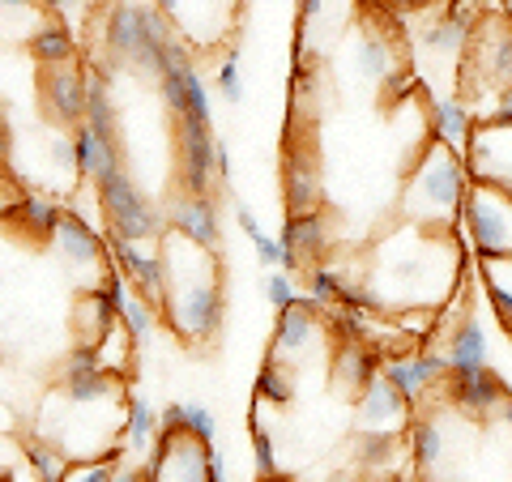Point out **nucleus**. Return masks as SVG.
I'll list each match as a JSON object with an SVG mask.
<instances>
[{
	"instance_id": "09e8293b",
	"label": "nucleus",
	"mask_w": 512,
	"mask_h": 482,
	"mask_svg": "<svg viewBox=\"0 0 512 482\" xmlns=\"http://www.w3.org/2000/svg\"><path fill=\"white\" fill-rule=\"evenodd\" d=\"M218 180H222V188H231V150H227V141H218Z\"/></svg>"
},
{
	"instance_id": "5701e85b",
	"label": "nucleus",
	"mask_w": 512,
	"mask_h": 482,
	"mask_svg": "<svg viewBox=\"0 0 512 482\" xmlns=\"http://www.w3.org/2000/svg\"><path fill=\"white\" fill-rule=\"evenodd\" d=\"M26 52L39 60V69H56V64H77V43L60 22H43L30 30Z\"/></svg>"
},
{
	"instance_id": "ea45409f",
	"label": "nucleus",
	"mask_w": 512,
	"mask_h": 482,
	"mask_svg": "<svg viewBox=\"0 0 512 482\" xmlns=\"http://www.w3.org/2000/svg\"><path fill=\"white\" fill-rule=\"evenodd\" d=\"M184 431H192V436L205 440V444H214V436H218V419L201 406V401H184Z\"/></svg>"
},
{
	"instance_id": "5fc2aeb1",
	"label": "nucleus",
	"mask_w": 512,
	"mask_h": 482,
	"mask_svg": "<svg viewBox=\"0 0 512 482\" xmlns=\"http://www.w3.org/2000/svg\"><path fill=\"white\" fill-rule=\"evenodd\" d=\"M402 9H423V5H436V0H397Z\"/></svg>"
},
{
	"instance_id": "864d4df0",
	"label": "nucleus",
	"mask_w": 512,
	"mask_h": 482,
	"mask_svg": "<svg viewBox=\"0 0 512 482\" xmlns=\"http://www.w3.org/2000/svg\"><path fill=\"white\" fill-rule=\"evenodd\" d=\"M320 482H355V474H346V470H338V474H325Z\"/></svg>"
},
{
	"instance_id": "49530a36",
	"label": "nucleus",
	"mask_w": 512,
	"mask_h": 482,
	"mask_svg": "<svg viewBox=\"0 0 512 482\" xmlns=\"http://www.w3.org/2000/svg\"><path fill=\"white\" fill-rule=\"evenodd\" d=\"M231 210H235V227L244 231L248 239H261V235H265V231H261V222H256V214L248 210V205H231Z\"/></svg>"
},
{
	"instance_id": "20e7f679",
	"label": "nucleus",
	"mask_w": 512,
	"mask_h": 482,
	"mask_svg": "<svg viewBox=\"0 0 512 482\" xmlns=\"http://www.w3.org/2000/svg\"><path fill=\"white\" fill-rule=\"evenodd\" d=\"M146 474L150 482H227V465L214 453V444L197 440L192 431L158 427Z\"/></svg>"
},
{
	"instance_id": "b1692460",
	"label": "nucleus",
	"mask_w": 512,
	"mask_h": 482,
	"mask_svg": "<svg viewBox=\"0 0 512 482\" xmlns=\"http://www.w3.org/2000/svg\"><path fill=\"white\" fill-rule=\"evenodd\" d=\"M9 214L18 218V231L30 235V239H52L60 218H64L60 205L52 197H43V192H26V197H18V205H13Z\"/></svg>"
},
{
	"instance_id": "cd10ccee",
	"label": "nucleus",
	"mask_w": 512,
	"mask_h": 482,
	"mask_svg": "<svg viewBox=\"0 0 512 482\" xmlns=\"http://www.w3.org/2000/svg\"><path fill=\"white\" fill-rule=\"evenodd\" d=\"M410 457L423 474H436L444 461V431L436 419H414L410 423Z\"/></svg>"
},
{
	"instance_id": "f03ea898",
	"label": "nucleus",
	"mask_w": 512,
	"mask_h": 482,
	"mask_svg": "<svg viewBox=\"0 0 512 482\" xmlns=\"http://www.w3.org/2000/svg\"><path fill=\"white\" fill-rule=\"evenodd\" d=\"M474 184L470 163L461 158V150L444 146V141H427L419 163L410 171V192H406V214L436 227V222H453L461 214V201Z\"/></svg>"
},
{
	"instance_id": "f704fd0d",
	"label": "nucleus",
	"mask_w": 512,
	"mask_h": 482,
	"mask_svg": "<svg viewBox=\"0 0 512 482\" xmlns=\"http://www.w3.org/2000/svg\"><path fill=\"white\" fill-rule=\"evenodd\" d=\"M308 286H312V295L320 299V303H329V308H346V278L342 273H333V269H325V265H312L308 269Z\"/></svg>"
},
{
	"instance_id": "603ef678",
	"label": "nucleus",
	"mask_w": 512,
	"mask_h": 482,
	"mask_svg": "<svg viewBox=\"0 0 512 482\" xmlns=\"http://www.w3.org/2000/svg\"><path fill=\"white\" fill-rule=\"evenodd\" d=\"M500 419H504V427L512 431V397H508V401H504V406H500Z\"/></svg>"
},
{
	"instance_id": "4468645a",
	"label": "nucleus",
	"mask_w": 512,
	"mask_h": 482,
	"mask_svg": "<svg viewBox=\"0 0 512 482\" xmlns=\"http://www.w3.org/2000/svg\"><path fill=\"white\" fill-rule=\"evenodd\" d=\"M167 222L171 231L188 235L192 244H205V248H218L222 239V222H218V205L214 197H201V192H175L171 205H167Z\"/></svg>"
},
{
	"instance_id": "473e14b6",
	"label": "nucleus",
	"mask_w": 512,
	"mask_h": 482,
	"mask_svg": "<svg viewBox=\"0 0 512 482\" xmlns=\"http://www.w3.org/2000/svg\"><path fill=\"white\" fill-rule=\"evenodd\" d=\"M133 342L137 337L124 329V320H116V325H111L99 342H94V350H99V363L107 367L111 376H120L124 372V363H128V355H133Z\"/></svg>"
},
{
	"instance_id": "58836bf2",
	"label": "nucleus",
	"mask_w": 512,
	"mask_h": 482,
	"mask_svg": "<svg viewBox=\"0 0 512 482\" xmlns=\"http://www.w3.org/2000/svg\"><path fill=\"white\" fill-rule=\"evenodd\" d=\"M116 470H120V465L99 453L90 461H73V470H69V478H64V482H111V478H116Z\"/></svg>"
},
{
	"instance_id": "9d476101",
	"label": "nucleus",
	"mask_w": 512,
	"mask_h": 482,
	"mask_svg": "<svg viewBox=\"0 0 512 482\" xmlns=\"http://www.w3.org/2000/svg\"><path fill=\"white\" fill-rule=\"evenodd\" d=\"M39 94H43L47 116L56 124L77 128L86 120V64H56V69H43Z\"/></svg>"
},
{
	"instance_id": "ddd939ff",
	"label": "nucleus",
	"mask_w": 512,
	"mask_h": 482,
	"mask_svg": "<svg viewBox=\"0 0 512 482\" xmlns=\"http://www.w3.org/2000/svg\"><path fill=\"white\" fill-rule=\"evenodd\" d=\"M235 5L239 0H180L171 22L188 43H222V35L231 30Z\"/></svg>"
},
{
	"instance_id": "a18cd8bd",
	"label": "nucleus",
	"mask_w": 512,
	"mask_h": 482,
	"mask_svg": "<svg viewBox=\"0 0 512 482\" xmlns=\"http://www.w3.org/2000/svg\"><path fill=\"white\" fill-rule=\"evenodd\" d=\"M410 90H414V73L402 69V73H389V77H384V94H389L393 103H402Z\"/></svg>"
},
{
	"instance_id": "37998d69",
	"label": "nucleus",
	"mask_w": 512,
	"mask_h": 482,
	"mask_svg": "<svg viewBox=\"0 0 512 482\" xmlns=\"http://www.w3.org/2000/svg\"><path fill=\"white\" fill-rule=\"evenodd\" d=\"M252 248H256V256H261V265H269V269L286 265V248H282V239L261 235V239H252Z\"/></svg>"
},
{
	"instance_id": "6ab92c4d",
	"label": "nucleus",
	"mask_w": 512,
	"mask_h": 482,
	"mask_svg": "<svg viewBox=\"0 0 512 482\" xmlns=\"http://www.w3.org/2000/svg\"><path fill=\"white\" fill-rule=\"evenodd\" d=\"M448 397H453L457 410L466 414H487V410H500L504 401L512 397L508 384L500 380V372H491V367H483V372H448Z\"/></svg>"
},
{
	"instance_id": "4c0bfd02",
	"label": "nucleus",
	"mask_w": 512,
	"mask_h": 482,
	"mask_svg": "<svg viewBox=\"0 0 512 482\" xmlns=\"http://www.w3.org/2000/svg\"><path fill=\"white\" fill-rule=\"evenodd\" d=\"M154 316H158V308H150V303L141 299V295H133V299H128V308H124V316H120V320H124V329L133 333L137 342H146L150 329H154Z\"/></svg>"
},
{
	"instance_id": "f257e3e1",
	"label": "nucleus",
	"mask_w": 512,
	"mask_h": 482,
	"mask_svg": "<svg viewBox=\"0 0 512 482\" xmlns=\"http://www.w3.org/2000/svg\"><path fill=\"white\" fill-rule=\"evenodd\" d=\"M163 248V244H158ZM218 248L197 244L192 248V265H180V256L163 248V261L171 273V299H167V325L180 342L210 346L222 329V312H227V295H222V269Z\"/></svg>"
},
{
	"instance_id": "a19ab883",
	"label": "nucleus",
	"mask_w": 512,
	"mask_h": 482,
	"mask_svg": "<svg viewBox=\"0 0 512 482\" xmlns=\"http://www.w3.org/2000/svg\"><path fill=\"white\" fill-rule=\"evenodd\" d=\"M252 457H256V478H278V457H274V440L265 427H252Z\"/></svg>"
},
{
	"instance_id": "a878e982",
	"label": "nucleus",
	"mask_w": 512,
	"mask_h": 482,
	"mask_svg": "<svg viewBox=\"0 0 512 482\" xmlns=\"http://www.w3.org/2000/svg\"><path fill=\"white\" fill-rule=\"evenodd\" d=\"M73 146H77V171H82L86 180H99L107 167L120 163V146H107L86 120L73 128Z\"/></svg>"
},
{
	"instance_id": "4d7b16f0",
	"label": "nucleus",
	"mask_w": 512,
	"mask_h": 482,
	"mask_svg": "<svg viewBox=\"0 0 512 482\" xmlns=\"http://www.w3.org/2000/svg\"><path fill=\"white\" fill-rule=\"evenodd\" d=\"M500 5H504V18L512 22V0H500Z\"/></svg>"
},
{
	"instance_id": "6e6d98bb",
	"label": "nucleus",
	"mask_w": 512,
	"mask_h": 482,
	"mask_svg": "<svg viewBox=\"0 0 512 482\" xmlns=\"http://www.w3.org/2000/svg\"><path fill=\"white\" fill-rule=\"evenodd\" d=\"M154 5H158V9H163V13H167V18H171V13H175V5H180V0H154Z\"/></svg>"
},
{
	"instance_id": "1a4fd4ad",
	"label": "nucleus",
	"mask_w": 512,
	"mask_h": 482,
	"mask_svg": "<svg viewBox=\"0 0 512 482\" xmlns=\"http://www.w3.org/2000/svg\"><path fill=\"white\" fill-rule=\"evenodd\" d=\"M103 56L107 73L116 77L120 69L133 73L141 56V5L133 0H111L103 13Z\"/></svg>"
},
{
	"instance_id": "f8f14e48",
	"label": "nucleus",
	"mask_w": 512,
	"mask_h": 482,
	"mask_svg": "<svg viewBox=\"0 0 512 482\" xmlns=\"http://www.w3.org/2000/svg\"><path fill=\"white\" fill-rule=\"evenodd\" d=\"M355 410H359L355 419H359L363 431H402V427L410 423L406 414H410L414 406H410L402 393H397V384L380 372V376L355 397Z\"/></svg>"
},
{
	"instance_id": "e433bc0d",
	"label": "nucleus",
	"mask_w": 512,
	"mask_h": 482,
	"mask_svg": "<svg viewBox=\"0 0 512 482\" xmlns=\"http://www.w3.org/2000/svg\"><path fill=\"white\" fill-rule=\"evenodd\" d=\"M184 116H197V120H210L214 124V107H210V90H205L201 73L197 69H184Z\"/></svg>"
},
{
	"instance_id": "bb28decb",
	"label": "nucleus",
	"mask_w": 512,
	"mask_h": 482,
	"mask_svg": "<svg viewBox=\"0 0 512 482\" xmlns=\"http://www.w3.org/2000/svg\"><path fill=\"white\" fill-rule=\"evenodd\" d=\"M483 261V286H487V299L495 316L504 320L512 329V252H500V256H478Z\"/></svg>"
},
{
	"instance_id": "393cba45",
	"label": "nucleus",
	"mask_w": 512,
	"mask_h": 482,
	"mask_svg": "<svg viewBox=\"0 0 512 482\" xmlns=\"http://www.w3.org/2000/svg\"><path fill=\"white\" fill-rule=\"evenodd\" d=\"M397 457H402V444H397V431H363L355 436V465L363 474H384L393 470Z\"/></svg>"
},
{
	"instance_id": "2eb2a0df",
	"label": "nucleus",
	"mask_w": 512,
	"mask_h": 482,
	"mask_svg": "<svg viewBox=\"0 0 512 482\" xmlns=\"http://www.w3.org/2000/svg\"><path fill=\"white\" fill-rule=\"evenodd\" d=\"M474 73H483V82L495 86V90H504L512 86V22L500 26V22H483L474 30Z\"/></svg>"
},
{
	"instance_id": "2f4dec72",
	"label": "nucleus",
	"mask_w": 512,
	"mask_h": 482,
	"mask_svg": "<svg viewBox=\"0 0 512 482\" xmlns=\"http://www.w3.org/2000/svg\"><path fill=\"white\" fill-rule=\"evenodd\" d=\"M355 69L367 82H384L393 73V47L380 35H359L355 39Z\"/></svg>"
},
{
	"instance_id": "c85d7f7f",
	"label": "nucleus",
	"mask_w": 512,
	"mask_h": 482,
	"mask_svg": "<svg viewBox=\"0 0 512 482\" xmlns=\"http://www.w3.org/2000/svg\"><path fill=\"white\" fill-rule=\"evenodd\" d=\"M22 457H26V465L35 470L43 482H64L69 478V470H73V457L64 453L60 444H52V440H26V448H22Z\"/></svg>"
},
{
	"instance_id": "de8ad7c7",
	"label": "nucleus",
	"mask_w": 512,
	"mask_h": 482,
	"mask_svg": "<svg viewBox=\"0 0 512 482\" xmlns=\"http://www.w3.org/2000/svg\"><path fill=\"white\" fill-rule=\"evenodd\" d=\"M316 18H325V0H299V30H308Z\"/></svg>"
},
{
	"instance_id": "7ed1b4c3",
	"label": "nucleus",
	"mask_w": 512,
	"mask_h": 482,
	"mask_svg": "<svg viewBox=\"0 0 512 482\" xmlns=\"http://www.w3.org/2000/svg\"><path fill=\"white\" fill-rule=\"evenodd\" d=\"M94 192H99L111 239H137L141 244V239H163L171 231L167 210H158L146 192L133 184V175L124 171V163L107 167L99 180H94Z\"/></svg>"
},
{
	"instance_id": "4be33fe9",
	"label": "nucleus",
	"mask_w": 512,
	"mask_h": 482,
	"mask_svg": "<svg viewBox=\"0 0 512 482\" xmlns=\"http://www.w3.org/2000/svg\"><path fill=\"white\" fill-rule=\"evenodd\" d=\"M431 133H436L444 146H453V150L466 154L470 141H474L470 103L466 99H440V103H431Z\"/></svg>"
},
{
	"instance_id": "f3484780",
	"label": "nucleus",
	"mask_w": 512,
	"mask_h": 482,
	"mask_svg": "<svg viewBox=\"0 0 512 482\" xmlns=\"http://www.w3.org/2000/svg\"><path fill=\"white\" fill-rule=\"evenodd\" d=\"M380 372H384V350L363 342V337H342L338 350H333V380H338L350 397H359Z\"/></svg>"
},
{
	"instance_id": "423d86ee",
	"label": "nucleus",
	"mask_w": 512,
	"mask_h": 482,
	"mask_svg": "<svg viewBox=\"0 0 512 482\" xmlns=\"http://www.w3.org/2000/svg\"><path fill=\"white\" fill-rule=\"evenodd\" d=\"M175 146H180V188L210 197L218 180V137L210 120L180 116L175 120Z\"/></svg>"
},
{
	"instance_id": "72a5a7b5",
	"label": "nucleus",
	"mask_w": 512,
	"mask_h": 482,
	"mask_svg": "<svg viewBox=\"0 0 512 482\" xmlns=\"http://www.w3.org/2000/svg\"><path fill=\"white\" fill-rule=\"evenodd\" d=\"M124 440L133 444V448H146L154 436H158V414L150 410V401L146 397H128V406H124Z\"/></svg>"
},
{
	"instance_id": "79ce46f5",
	"label": "nucleus",
	"mask_w": 512,
	"mask_h": 482,
	"mask_svg": "<svg viewBox=\"0 0 512 482\" xmlns=\"http://www.w3.org/2000/svg\"><path fill=\"white\" fill-rule=\"evenodd\" d=\"M265 299L274 303L278 312H282V308H291V303L299 299V295H295V282H291V273H278V269L269 273V278H265Z\"/></svg>"
},
{
	"instance_id": "c756f323",
	"label": "nucleus",
	"mask_w": 512,
	"mask_h": 482,
	"mask_svg": "<svg viewBox=\"0 0 512 482\" xmlns=\"http://www.w3.org/2000/svg\"><path fill=\"white\" fill-rule=\"evenodd\" d=\"M423 43H427V52H436V56H461V52H466V47L474 43V26L461 22V18H453V13H444L440 22L427 26Z\"/></svg>"
},
{
	"instance_id": "7c9ffc66",
	"label": "nucleus",
	"mask_w": 512,
	"mask_h": 482,
	"mask_svg": "<svg viewBox=\"0 0 512 482\" xmlns=\"http://www.w3.org/2000/svg\"><path fill=\"white\" fill-rule=\"evenodd\" d=\"M256 401H269V406H291V401H295L291 363H282V359H274V355H265L261 372H256Z\"/></svg>"
},
{
	"instance_id": "aec40b11",
	"label": "nucleus",
	"mask_w": 512,
	"mask_h": 482,
	"mask_svg": "<svg viewBox=\"0 0 512 482\" xmlns=\"http://www.w3.org/2000/svg\"><path fill=\"white\" fill-rule=\"evenodd\" d=\"M444 355H448V367H453V372H483L487 367V329L474 312L461 316L453 325Z\"/></svg>"
},
{
	"instance_id": "c9c22d12",
	"label": "nucleus",
	"mask_w": 512,
	"mask_h": 482,
	"mask_svg": "<svg viewBox=\"0 0 512 482\" xmlns=\"http://www.w3.org/2000/svg\"><path fill=\"white\" fill-rule=\"evenodd\" d=\"M214 90L222 94L227 103H244V77H239V47H227L218 73H214Z\"/></svg>"
},
{
	"instance_id": "6e6552de",
	"label": "nucleus",
	"mask_w": 512,
	"mask_h": 482,
	"mask_svg": "<svg viewBox=\"0 0 512 482\" xmlns=\"http://www.w3.org/2000/svg\"><path fill=\"white\" fill-rule=\"evenodd\" d=\"M116 261L124 265V278L133 282V291L150 303V308L167 312V299H171V273L163 261V248H137V239H116Z\"/></svg>"
},
{
	"instance_id": "9b49d317",
	"label": "nucleus",
	"mask_w": 512,
	"mask_h": 482,
	"mask_svg": "<svg viewBox=\"0 0 512 482\" xmlns=\"http://www.w3.org/2000/svg\"><path fill=\"white\" fill-rule=\"evenodd\" d=\"M282 197H286V210H291V214L320 210V201H325V180H320V163H316L312 150L286 146V158H282Z\"/></svg>"
},
{
	"instance_id": "dca6fc26",
	"label": "nucleus",
	"mask_w": 512,
	"mask_h": 482,
	"mask_svg": "<svg viewBox=\"0 0 512 482\" xmlns=\"http://www.w3.org/2000/svg\"><path fill=\"white\" fill-rule=\"evenodd\" d=\"M282 248H286V265L282 269H303L316 256H325L329 248V214L325 210H308V214H291L282 227Z\"/></svg>"
},
{
	"instance_id": "0eeeda50",
	"label": "nucleus",
	"mask_w": 512,
	"mask_h": 482,
	"mask_svg": "<svg viewBox=\"0 0 512 482\" xmlns=\"http://www.w3.org/2000/svg\"><path fill=\"white\" fill-rule=\"evenodd\" d=\"M329 316V303H320L316 295L308 299H295L291 308H282L278 312V325H274V346H269V355L282 359V363H295L303 359L312 350L316 342V329H320V320Z\"/></svg>"
},
{
	"instance_id": "412c9836",
	"label": "nucleus",
	"mask_w": 512,
	"mask_h": 482,
	"mask_svg": "<svg viewBox=\"0 0 512 482\" xmlns=\"http://www.w3.org/2000/svg\"><path fill=\"white\" fill-rule=\"evenodd\" d=\"M86 124L107 146H120L116 133V99H111V73L99 64H86Z\"/></svg>"
},
{
	"instance_id": "c03bdc74",
	"label": "nucleus",
	"mask_w": 512,
	"mask_h": 482,
	"mask_svg": "<svg viewBox=\"0 0 512 482\" xmlns=\"http://www.w3.org/2000/svg\"><path fill=\"white\" fill-rule=\"evenodd\" d=\"M483 124H495V128H512V86L495 90V111L483 120Z\"/></svg>"
},
{
	"instance_id": "13d9d810",
	"label": "nucleus",
	"mask_w": 512,
	"mask_h": 482,
	"mask_svg": "<svg viewBox=\"0 0 512 482\" xmlns=\"http://www.w3.org/2000/svg\"><path fill=\"white\" fill-rule=\"evenodd\" d=\"M261 482H286V478H282V474H278V478H261Z\"/></svg>"
},
{
	"instance_id": "39448f33",
	"label": "nucleus",
	"mask_w": 512,
	"mask_h": 482,
	"mask_svg": "<svg viewBox=\"0 0 512 482\" xmlns=\"http://www.w3.org/2000/svg\"><path fill=\"white\" fill-rule=\"evenodd\" d=\"M461 222L478 256L512 252V192L500 184L474 180L466 201H461Z\"/></svg>"
},
{
	"instance_id": "3c124183",
	"label": "nucleus",
	"mask_w": 512,
	"mask_h": 482,
	"mask_svg": "<svg viewBox=\"0 0 512 482\" xmlns=\"http://www.w3.org/2000/svg\"><path fill=\"white\" fill-rule=\"evenodd\" d=\"M0 5L13 13V9H35V5H43V0H0Z\"/></svg>"
},
{
	"instance_id": "8fccbe9b",
	"label": "nucleus",
	"mask_w": 512,
	"mask_h": 482,
	"mask_svg": "<svg viewBox=\"0 0 512 482\" xmlns=\"http://www.w3.org/2000/svg\"><path fill=\"white\" fill-rule=\"evenodd\" d=\"M77 5V0H43V9H52V13H69Z\"/></svg>"
},
{
	"instance_id": "a211bd4d",
	"label": "nucleus",
	"mask_w": 512,
	"mask_h": 482,
	"mask_svg": "<svg viewBox=\"0 0 512 482\" xmlns=\"http://www.w3.org/2000/svg\"><path fill=\"white\" fill-rule=\"evenodd\" d=\"M52 248L60 252V261L73 265V269H103L107 265V244L94 235L90 222L73 210H64L60 227L52 235Z\"/></svg>"
}]
</instances>
